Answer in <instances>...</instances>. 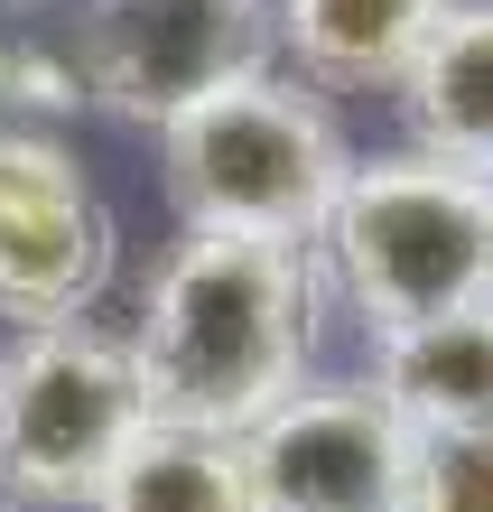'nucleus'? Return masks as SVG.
Wrapping results in <instances>:
<instances>
[{
    "mask_svg": "<svg viewBox=\"0 0 493 512\" xmlns=\"http://www.w3.org/2000/svg\"><path fill=\"white\" fill-rule=\"evenodd\" d=\"M326 261L317 243H252V233H177L149 261L131 345L159 419L252 438L317 364Z\"/></svg>",
    "mask_w": 493,
    "mask_h": 512,
    "instance_id": "nucleus-1",
    "label": "nucleus"
},
{
    "mask_svg": "<svg viewBox=\"0 0 493 512\" xmlns=\"http://www.w3.org/2000/svg\"><path fill=\"white\" fill-rule=\"evenodd\" d=\"M168 205L187 233H252V243H317L354 177V140L307 75H242L187 122L159 131Z\"/></svg>",
    "mask_w": 493,
    "mask_h": 512,
    "instance_id": "nucleus-2",
    "label": "nucleus"
},
{
    "mask_svg": "<svg viewBox=\"0 0 493 512\" xmlns=\"http://www.w3.org/2000/svg\"><path fill=\"white\" fill-rule=\"evenodd\" d=\"M317 261H326V289L373 336L484 308L493 298V177L447 168L428 149L354 159L345 196L317 233Z\"/></svg>",
    "mask_w": 493,
    "mask_h": 512,
    "instance_id": "nucleus-3",
    "label": "nucleus"
},
{
    "mask_svg": "<svg viewBox=\"0 0 493 512\" xmlns=\"http://www.w3.org/2000/svg\"><path fill=\"white\" fill-rule=\"evenodd\" d=\"M159 419L140 345L112 326H38L0 354V485L47 512H94L112 466Z\"/></svg>",
    "mask_w": 493,
    "mask_h": 512,
    "instance_id": "nucleus-4",
    "label": "nucleus"
},
{
    "mask_svg": "<svg viewBox=\"0 0 493 512\" xmlns=\"http://www.w3.org/2000/svg\"><path fill=\"white\" fill-rule=\"evenodd\" d=\"M75 75L131 131H168L242 75H270L280 28L270 0H84L75 10Z\"/></svg>",
    "mask_w": 493,
    "mask_h": 512,
    "instance_id": "nucleus-5",
    "label": "nucleus"
},
{
    "mask_svg": "<svg viewBox=\"0 0 493 512\" xmlns=\"http://www.w3.org/2000/svg\"><path fill=\"white\" fill-rule=\"evenodd\" d=\"M252 475H261V512H410L419 429L391 410L373 373L345 382L307 373L252 429Z\"/></svg>",
    "mask_w": 493,
    "mask_h": 512,
    "instance_id": "nucleus-6",
    "label": "nucleus"
},
{
    "mask_svg": "<svg viewBox=\"0 0 493 512\" xmlns=\"http://www.w3.org/2000/svg\"><path fill=\"white\" fill-rule=\"evenodd\" d=\"M121 261L84 159L56 131H0V317L19 336L94 317V298Z\"/></svg>",
    "mask_w": 493,
    "mask_h": 512,
    "instance_id": "nucleus-7",
    "label": "nucleus"
},
{
    "mask_svg": "<svg viewBox=\"0 0 493 512\" xmlns=\"http://www.w3.org/2000/svg\"><path fill=\"white\" fill-rule=\"evenodd\" d=\"M438 19L447 0H270L280 56L335 94H400V75L419 66Z\"/></svg>",
    "mask_w": 493,
    "mask_h": 512,
    "instance_id": "nucleus-8",
    "label": "nucleus"
},
{
    "mask_svg": "<svg viewBox=\"0 0 493 512\" xmlns=\"http://www.w3.org/2000/svg\"><path fill=\"white\" fill-rule=\"evenodd\" d=\"M400 122L410 149L493 177V0H447L419 66L400 75Z\"/></svg>",
    "mask_w": 493,
    "mask_h": 512,
    "instance_id": "nucleus-9",
    "label": "nucleus"
},
{
    "mask_svg": "<svg viewBox=\"0 0 493 512\" xmlns=\"http://www.w3.org/2000/svg\"><path fill=\"white\" fill-rule=\"evenodd\" d=\"M373 382L419 438L447 429H493V298L456 317H419L373 336Z\"/></svg>",
    "mask_w": 493,
    "mask_h": 512,
    "instance_id": "nucleus-10",
    "label": "nucleus"
},
{
    "mask_svg": "<svg viewBox=\"0 0 493 512\" xmlns=\"http://www.w3.org/2000/svg\"><path fill=\"white\" fill-rule=\"evenodd\" d=\"M94 512H261L252 438L196 429V419H149L140 447L94 494Z\"/></svg>",
    "mask_w": 493,
    "mask_h": 512,
    "instance_id": "nucleus-11",
    "label": "nucleus"
},
{
    "mask_svg": "<svg viewBox=\"0 0 493 512\" xmlns=\"http://www.w3.org/2000/svg\"><path fill=\"white\" fill-rule=\"evenodd\" d=\"M75 103H84L75 56L28 47V38H0V131H47L56 112H75Z\"/></svg>",
    "mask_w": 493,
    "mask_h": 512,
    "instance_id": "nucleus-12",
    "label": "nucleus"
},
{
    "mask_svg": "<svg viewBox=\"0 0 493 512\" xmlns=\"http://www.w3.org/2000/svg\"><path fill=\"white\" fill-rule=\"evenodd\" d=\"M410 512H493V429L419 438V485Z\"/></svg>",
    "mask_w": 493,
    "mask_h": 512,
    "instance_id": "nucleus-13",
    "label": "nucleus"
},
{
    "mask_svg": "<svg viewBox=\"0 0 493 512\" xmlns=\"http://www.w3.org/2000/svg\"><path fill=\"white\" fill-rule=\"evenodd\" d=\"M10 10H47V0H10Z\"/></svg>",
    "mask_w": 493,
    "mask_h": 512,
    "instance_id": "nucleus-14",
    "label": "nucleus"
}]
</instances>
